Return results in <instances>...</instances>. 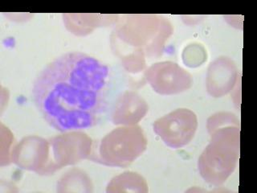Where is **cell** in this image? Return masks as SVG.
Returning a JSON list of instances; mask_svg holds the SVG:
<instances>
[{"label": "cell", "instance_id": "6", "mask_svg": "<svg viewBox=\"0 0 257 193\" xmlns=\"http://www.w3.org/2000/svg\"><path fill=\"white\" fill-rule=\"evenodd\" d=\"M53 147L56 169L63 166L75 164L88 158L92 151V140L81 132H72L51 139Z\"/></svg>", "mask_w": 257, "mask_h": 193}, {"label": "cell", "instance_id": "3", "mask_svg": "<svg viewBox=\"0 0 257 193\" xmlns=\"http://www.w3.org/2000/svg\"><path fill=\"white\" fill-rule=\"evenodd\" d=\"M147 139L139 126L118 127L100 140L96 162L109 167H126L147 150Z\"/></svg>", "mask_w": 257, "mask_h": 193}, {"label": "cell", "instance_id": "8", "mask_svg": "<svg viewBox=\"0 0 257 193\" xmlns=\"http://www.w3.org/2000/svg\"><path fill=\"white\" fill-rule=\"evenodd\" d=\"M238 77L236 65L229 57H219L211 63L207 72V88L214 98H222L231 92Z\"/></svg>", "mask_w": 257, "mask_h": 193}, {"label": "cell", "instance_id": "9", "mask_svg": "<svg viewBox=\"0 0 257 193\" xmlns=\"http://www.w3.org/2000/svg\"><path fill=\"white\" fill-rule=\"evenodd\" d=\"M148 106L134 91H126L118 96L112 108V122L115 125L135 126L147 115Z\"/></svg>", "mask_w": 257, "mask_h": 193}, {"label": "cell", "instance_id": "1", "mask_svg": "<svg viewBox=\"0 0 257 193\" xmlns=\"http://www.w3.org/2000/svg\"><path fill=\"white\" fill-rule=\"evenodd\" d=\"M110 67L83 52H67L35 79L32 98L40 115L60 132L94 127L108 108Z\"/></svg>", "mask_w": 257, "mask_h": 193}, {"label": "cell", "instance_id": "2", "mask_svg": "<svg viewBox=\"0 0 257 193\" xmlns=\"http://www.w3.org/2000/svg\"><path fill=\"white\" fill-rule=\"evenodd\" d=\"M209 134L211 142L199 157L198 166L206 182L219 186L232 174L239 159V123L225 125Z\"/></svg>", "mask_w": 257, "mask_h": 193}, {"label": "cell", "instance_id": "4", "mask_svg": "<svg viewBox=\"0 0 257 193\" xmlns=\"http://www.w3.org/2000/svg\"><path fill=\"white\" fill-rule=\"evenodd\" d=\"M153 128L168 147L182 148L195 137L198 119L191 110L178 109L155 121Z\"/></svg>", "mask_w": 257, "mask_h": 193}, {"label": "cell", "instance_id": "5", "mask_svg": "<svg viewBox=\"0 0 257 193\" xmlns=\"http://www.w3.org/2000/svg\"><path fill=\"white\" fill-rule=\"evenodd\" d=\"M153 89L161 95L181 93L192 86L190 73L172 61H163L151 65L145 72Z\"/></svg>", "mask_w": 257, "mask_h": 193}, {"label": "cell", "instance_id": "10", "mask_svg": "<svg viewBox=\"0 0 257 193\" xmlns=\"http://www.w3.org/2000/svg\"><path fill=\"white\" fill-rule=\"evenodd\" d=\"M147 182L137 173L125 172L115 177L108 183L107 192L112 191H144L147 192Z\"/></svg>", "mask_w": 257, "mask_h": 193}, {"label": "cell", "instance_id": "7", "mask_svg": "<svg viewBox=\"0 0 257 193\" xmlns=\"http://www.w3.org/2000/svg\"><path fill=\"white\" fill-rule=\"evenodd\" d=\"M28 140L25 138L19 143L12 152V160L22 168L36 171L40 175L49 174V142L37 138L34 148L35 141Z\"/></svg>", "mask_w": 257, "mask_h": 193}]
</instances>
